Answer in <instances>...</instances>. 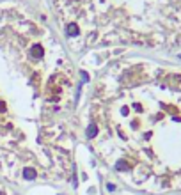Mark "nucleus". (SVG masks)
<instances>
[{
	"instance_id": "obj_1",
	"label": "nucleus",
	"mask_w": 181,
	"mask_h": 195,
	"mask_svg": "<svg viewBox=\"0 0 181 195\" xmlns=\"http://www.w3.org/2000/svg\"><path fill=\"white\" fill-rule=\"evenodd\" d=\"M96 131H98V128H96L94 124H91V126H89V130H87V137L93 138V137L96 135Z\"/></svg>"
},
{
	"instance_id": "obj_2",
	"label": "nucleus",
	"mask_w": 181,
	"mask_h": 195,
	"mask_svg": "<svg viewBox=\"0 0 181 195\" xmlns=\"http://www.w3.org/2000/svg\"><path fill=\"white\" fill-rule=\"evenodd\" d=\"M69 34H71V36L76 34V25H69Z\"/></svg>"
},
{
	"instance_id": "obj_3",
	"label": "nucleus",
	"mask_w": 181,
	"mask_h": 195,
	"mask_svg": "<svg viewBox=\"0 0 181 195\" xmlns=\"http://www.w3.org/2000/svg\"><path fill=\"white\" fill-rule=\"evenodd\" d=\"M179 59H181V55H179Z\"/></svg>"
}]
</instances>
